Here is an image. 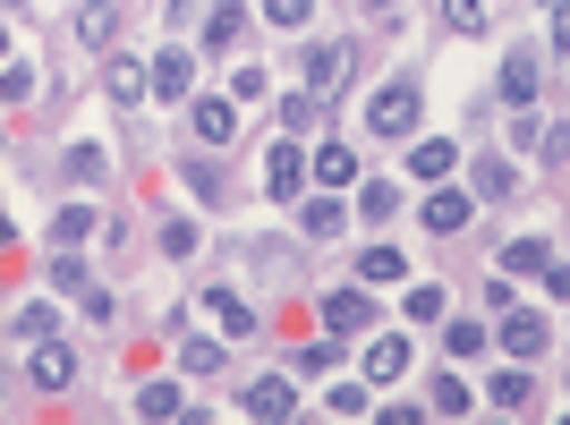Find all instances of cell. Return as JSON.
<instances>
[{"instance_id": "6da1fadb", "label": "cell", "mask_w": 570, "mask_h": 425, "mask_svg": "<svg viewBox=\"0 0 570 425\" xmlns=\"http://www.w3.org/2000/svg\"><path fill=\"white\" fill-rule=\"evenodd\" d=\"M366 128H375V137H417V77H392V86L366 102Z\"/></svg>"}, {"instance_id": "7a4b0ae2", "label": "cell", "mask_w": 570, "mask_h": 425, "mask_svg": "<svg viewBox=\"0 0 570 425\" xmlns=\"http://www.w3.org/2000/svg\"><path fill=\"white\" fill-rule=\"evenodd\" d=\"M69 375H77L69 340H26V383H35V392H69Z\"/></svg>"}, {"instance_id": "3957f363", "label": "cell", "mask_w": 570, "mask_h": 425, "mask_svg": "<svg viewBox=\"0 0 570 425\" xmlns=\"http://www.w3.org/2000/svg\"><path fill=\"white\" fill-rule=\"evenodd\" d=\"M298 69H307V95H341L350 86V43H315Z\"/></svg>"}, {"instance_id": "277c9868", "label": "cell", "mask_w": 570, "mask_h": 425, "mask_svg": "<svg viewBox=\"0 0 570 425\" xmlns=\"http://www.w3.org/2000/svg\"><path fill=\"white\" fill-rule=\"evenodd\" d=\"M401 375H409V340L375 324V340H366V383H401Z\"/></svg>"}, {"instance_id": "5b68a950", "label": "cell", "mask_w": 570, "mask_h": 425, "mask_svg": "<svg viewBox=\"0 0 570 425\" xmlns=\"http://www.w3.org/2000/svg\"><path fill=\"white\" fill-rule=\"evenodd\" d=\"M188 86H196V60H188V51H179V43L154 51V95H163V102H188Z\"/></svg>"}, {"instance_id": "8992f818", "label": "cell", "mask_w": 570, "mask_h": 425, "mask_svg": "<svg viewBox=\"0 0 570 425\" xmlns=\"http://www.w3.org/2000/svg\"><path fill=\"white\" fill-rule=\"evenodd\" d=\"M502 349H511V357H537V349H546V340H553V324H546V315H520V307H511V315H502Z\"/></svg>"}, {"instance_id": "52a82bcc", "label": "cell", "mask_w": 570, "mask_h": 425, "mask_svg": "<svg viewBox=\"0 0 570 425\" xmlns=\"http://www.w3.org/2000/svg\"><path fill=\"white\" fill-rule=\"evenodd\" d=\"M238 408H247V417H264V425H282L289 408H298V392H289L282 375H264V383H247V401H238Z\"/></svg>"}, {"instance_id": "ba28073f", "label": "cell", "mask_w": 570, "mask_h": 425, "mask_svg": "<svg viewBox=\"0 0 570 425\" xmlns=\"http://www.w3.org/2000/svg\"><path fill=\"white\" fill-rule=\"evenodd\" d=\"M102 95H111V102H145V95H154V69H137V60H102Z\"/></svg>"}, {"instance_id": "9c48e42d", "label": "cell", "mask_w": 570, "mask_h": 425, "mask_svg": "<svg viewBox=\"0 0 570 425\" xmlns=\"http://www.w3.org/2000/svg\"><path fill=\"white\" fill-rule=\"evenodd\" d=\"M324 324L333 332H366L375 324V298H366V289H333V298H324Z\"/></svg>"}, {"instance_id": "30bf717a", "label": "cell", "mask_w": 570, "mask_h": 425, "mask_svg": "<svg viewBox=\"0 0 570 425\" xmlns=\"http://www.w3.org/2000/svg\"><path fill=\"white\" fill-rule=\"evenodd\" d=\"M188 119H196V137H205V145H238V102L214 95V102H196Z\"/></svg>"}, {"instance_id": "8fae6325", "label": "cell", "mask_w": 570, "mask_h": 425, "mask_svg": "<svg viewBox=\"0 0 570 425\" xmlns=\"http://www.w3.org/2000/svg\"><path fill=\"white\" fill-rule=\"evenodd\" d=\"M298 179H307V154H298V137L273 145V162H264V188L273 196H298Z\"/></svg>"}, {"instance_id": "7c38bea8", "label": "cell", "mask_w": 570, "mask_h": 425, "mask_svg": "<svg viewBox=\"0 0 570 425\" xmlns=\"http://www.w3.org/2000/svg\"><path fill=\"white\" fill-rule=\"evenodd\" d=\"M426 230L434 238H460V230H469V196H452V188L426 196Z\"/></svg>"}, {"instance_id": "4fadbf2b", "label": "cell", "mask_w": 570, "mask_h": 425, "mask_svg": "<svg viewBox=\"0 0 570 425\" xmlns=\"http://www.w3.org/2000/svg\"><path fill=\"white\" fill-rule=\"evenodd\" d=\"M452 162H460L452 137H417V145H409V170H417V179H443Z\"/></svg>"}, {"instance_id": "5bb4252c", "label": "cell", "mask_w": 570, "mask_h": 425, "mask_svg": "<svg viewBox=\"0 0 570 425\" xmlns=\"http://www.w3.org/2000/svg\"><path fill=\"white\" fill-rule=\"evenodd\" d=\"M502 264H511V273H537V281H546L553 247H546V238H511V247H502Z\"/></svg>"}, {"instance_id": "9a60e30c", "label": "cell", "mask_w": 570, "mask_h": 425, "mask_svg": "<svg viewBox=\"0 0 570 425\" xmlns=\"http://www.w3.org/2000/svg\"><path fill=\"white\" fill-rule=\"evenodd\" d=\"M401 273H409L401 247H366V264H357V281H366V289H375V281H401Z\"/></svg>"}, {"instance_id": "2e32d148", "label": "cell", "mask_w": 570, "mask_h": 425, "mask_svg": "<svg viewBox=\"0 0 570 425\" xmlns=\"http://www.w3.org/2000/svg\"><path fill=\"white\" fill-rule=\"evenodd\" d=\"M315 179H324V188H350V179H357V154H350V145H324V154H315Z\"/></svg>"}, {"instance_id": "e0dca14e", "label": "cell", "mask_w": 570, "mask_h": 425, "mask_svg": "<svg viewBox=\"0 0 570 425\" xmlns=\"http://www.w3.org/2000/svg\"><path fill=\"white\" fill-rule=\"evenodd\" d=\"M476 196H485V205H511V162H502V154L476 162Z\"/></svg>"}, {"instance_id": "ac0fdd59", "label": "cell", "mask_w": 570, "mask_h": 425, "mask_svg": "<svg viewBox=\"0 0 570 425\" xmlns=\"http://www.w3.org/2000/svg\"><path fill=\"white\" fill-rule=\"evenodd\" d=\"M77 34H86L95 51H111V34H119V9H111V0H95V9L77 18Z\"/></svg>"}, {"instance_id": "d6986e66", "label": "cell", "mask_w": 570, "mask_h": 425, "mask_svg": "<svg viewBox=\"0 0 570 425\" xmlns=\"http://www.w3.org/2000/svg\"><path fill=\"white\" fill-rule=\"evenodd\" d=\"M238 26H247V18H238V0H222L214 18H205V51H230V43H238Z\"/></svg>"}, {"instance_id": "ffe728a7", "label": "cell", "mask_w": 570, "mask_h": 425, "mask_svg": "<svg viewBox=\"0 0 570 425\" xmlns=\"http://www.w3.org/2000/svg\"><path fill=\"white\" fill-rule=\"evenodd\" d=\"M502 95H511V102L537 95V60H528V51H511V60H502Z\"/></svg>"}, {"instance_id": "44dd1931", "label": "cell", "mask_w": 570, "mask_h": 425, "mask_svg": "<svg viewBox=\"0 0 570 425\" xmlns=\"http://www.w3.org/2000/svg\"><path fill=\"white\" fill-rule=\"evenodd\" d=\"M434 417H460V408H476V392H469V383H452V375H434Z\"/></svg>"}, {"instance_id": "7402d4cb", "label": "cell", "mask_w": 570, "mask_h": 425, "mask_svg": "<svg viewBox=\"0 0 570 425\" xmlns=\"http://www.w3.org/2000/svg\"><path fill=\"white\" fill-rule=\"evenodd\" d=\"M95 230V205H60V221H51V238H60V247H77V238Z\"/></svg>"}, {"instance_id": "603a6c76", "label": "cell", "mask_w": 570, "mask_h": 425, "mask_svg": "<svg viewBox=\"0 0 570 425\" xmlns=\"http://www.w3.org/2000/svg\"><path fill=\"white\" fill-rule=\"evenodd\" d=\"M179 408H188V401H179L170 383H145V392H137V417H179Z\"/></svg>"}, {"instance_id": "cb8c5ba5", "label": "cell", "mask_w": 570, "mask_h": 425, "mask_svg": "<svg viewBox=\"0 0 570 425\" xmlns=\"http://www.w3.org/2000/svg\"><path fill=\"white\" fill-rule=\"evenodd\" d=\"M392 205H401V188H392V179H375V188H357V212H366V221H392Z\"/></svg>"}, {"instance_id": "d4e9b609", "label": "cell", "mask_w": 570, "mask_h": 425, "mask_svg": "<svg viewBox=\"0 0 570 425\" xmlns=\"http://www.w3.org/2000/svg\"><path fill=\"white\" fill-rule=\"evenodd\" d=\"M341 221H350V212H341L333 196H315V205H307V238H341Z\"/></svg>"}, {"instance_id": "484cf974", "label": "cell", "mask_w": 570, "mask_h": 425, "mask_svg": "<svg viewBox=\"0 0 570 425\" xmlns=\"http://www.w3.org/2000/svg\"><path fill=\"white\" fill-rule=\"evenodd\" d=\"M485 401H494V408H511V417H520V408L537 401V392H528V375H494V392H485Z\"/></svg>"}, {"instance_id": "4316f807", "label": "cell", "mask_w": 570, "mask_h": 425, "mask_svg": "<svg viewBox=\"0 0 570 425\" xmlns=\"http://www.w3.org/2000/svg\"><path fill=\"white\" fill-rule=\"evenodd\" d=\"M315 102H324V95H282V128H289V137H307V128H315Z\"/></svg>"}, {"instance_id": "83f0119b", "label": "cell", "mask_w": 570, "mask_h": 425, "mask_svg": "<svg viewBox=\"0 0 570 425\" xmlns=\"http://www.w3.org/2000/svg\"><path fill=\"white\" fill-rule=\"evenodd\" d=\"M443 18H452V34H485V0H443Z\"/></svg>"}, {"instance_id": "f1b7e54d", "label": "cell", "mask_w": 570, "mask_h": 425, "mask_svg": "<svg viewBox=\"0 0 570 425\" xmlns=\"http://www.w3.org/2000/svg\"><path fill=\"white\" fill-rule=\"evenodd\" d=\"M443 340H452V357H476V349H485V340H494V324H452V332H443Z\"/></svg>"}, {"instance_id": "f546056e", "label": "cell", "mask_w": 570, "mask_h": 425, "mask_svg": "<svg viewBox=\"0 0 570 425\" xmlns=\"http://www.w3.org/2000/svg\"><path fill=\"white\" fill-rule=\"evenodd\" d=\"M179 366H188V375H214V366H222V340H188V349H179Z\"/></svg>"}, {"instance_id": "4dcf8cb0", "label": "cell", "mask_w": 570, "mask_h": 425, "mask_svg": "<svg viewBox=\"0 0 570 425\" xmlns=\"http://www.w3.org/2000/svg\"><path fill=\"white\" fill-rule=\"evenodd\" d=\"M409 324H443V289H409Z\"/></svg>"}, {"instance_id": "1f68e13d", "label": "cell", "mask_w": 570, "mask_h": 425, "mask_svg": "<svg viewBox=\"0 0 570 425\" xmlns=\"http://www.w3.org/2000/svg\"><path fill=\"white\" fill-rule=\"evenodd\" d=\"M511 145H520V154H537V145H546V119L520 111V119H511Z\"/></svg>"}, {"instance_id": "d6a6232c", "label": "cell", "mask_w": 570, "mask_h": 425, "mask_svg": "<svg viewBox=\"0 0 570 425\" xmlns=\"http://www.w3.org/2000/svg\"><path fill=\"white\" fill-rule=\"evenodd\" d=\"M51 281H60V289H86V264H77V247H60V256H51Z\"/></svg>"}, {"instance_id": "836d02e7", "label": "cell", "mask_w": 570, "mask_h": 425, "mask_svg": "<svg viewBox=\"0 0 570 425\" xmlns=\"http://www.w3.org/2000/svg\"><path fill=\"white\" fill-rule=\"evenodd\" d=\"M18 332H26V340H51L60 324H51V307H18Z\"/></svg>"}, {"instance_id": "e575fe53", "label": "cell", "mask_w": 570, "mask_h": 425, "mask_svg": "<svg viewBox=\"0 0 570 425\" xmlns=\"http://www.w3.org/2000/svg\"><path fill=\"white\" fill-rule=\"evenodd\" d=\"M214 315H222V324H230V332H256V315H247V307H238V298H230V289H222V298H214Z\"/></svg>"}, {"instance_id": "d590c367", "label": "cell", "mask_w": 570, "mask_h": 425, "mask_svg": "<svg viewBox=\"0 0 570 425\" xmlns=\"http://www.w3.org/2000/svg\"><path fill=\"white\" fill-rule=\"evenodd\" d=\"M264 18L273 26H307V0H264Z\"/></svg>"}, {"instance_id": "8d00e7d4", "label": "cell", "mask_w": 570, "mask_h": 425, "mask_svg": "<svg viewBox=\"0 0 570 425\" xmlns=\"http://www.w3.org/2000/svg\"><path fill=\"white\" fill-rule=\"evenodd\" d=\"M553 43H562V51H570V0H562V18H553Z\"/></svg>"}, {"instance_id": "74e56055", "label": "cell", "mask_w": 570, "mask_h": 425, "mask_svg": "<svg viewBox=\"0 0 570 425\" xmlns=\"http://www.w3.org/2000/svg\"><path fill=\"white\" fill-rule=\"evenodd\" d=\"M375 9H392V0H375Z\"/></svg>"}]
</instances>
